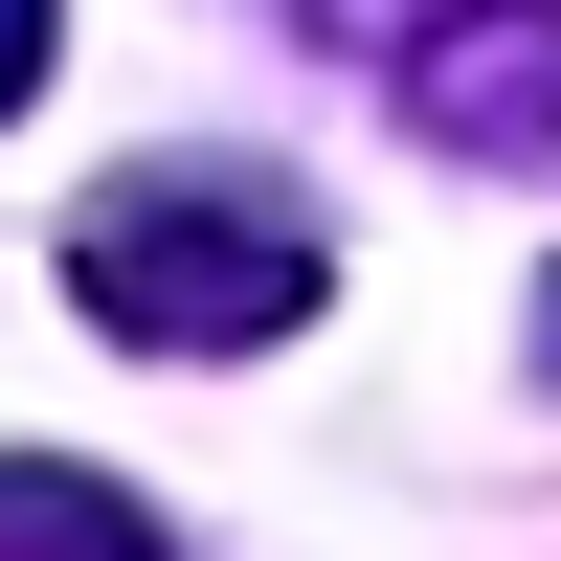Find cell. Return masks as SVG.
<instances>
[{"label": "cell", "mask_w": 561, "mask_h": 561, "mask_svg": "<svg viewBox=\"0 0 561 561\" xmlns=\"http://www.w3.org/2000/svg\"><path fill=\"white\" fill-rule=\"evenodd\" d=\"M337 68L404 90V135L449 158H561V0H293Z\"/></svg>", "instance_id": "7a4b0ae2"}, {"label": "cell", "mask_w": 561, "mask_h": 561, "mask_svg": "<svg viewBox=\"0 0 561 561\" xmlns=\"http://www.w3.org/2000/svg\"><path fill=\"white\" fill-rule=\"evenodd\" d=\"M0 561H180V539L113 472H68V449H0Z\"/></svg>", "instance_id": "3957f363"}, {"label": "cell", "mask_w": 561, "mask_h": 561, "mask_svg": "<svg viewBox=\"0 0 561 561\" xmlns=\"http://www.w3.org/2000/svg\"><path fill=\"white\" fill-rule=\"evenodd\" d=\"M23 90H45V0H0V113H23Z\"/></svg>", "instance_id": "277c9868"}, {"label": "cell", "mask_w": 561, "mask_h": 561, "mask_svg": "<svg viewBox=\"0 0 561 561\" xmlns=\"http://www.w3.org/2000/svg\"><path fill=\"white\" fill-rule=\"evenodd\" d=\"M68 293H90V337H135V359H270L337 293V248H314V203L248 180V158H135V180H90Z\"/></svg>", "instance_id": "6da1fadb"}, {"label": "cell", "mask_w": 561, "mask_h": 561, "mask_svg": "<svg viewBox=\"0 0 561 561\" xmlns=\"http://www.w3.org/2000/svg\"><path fill=\"white\" fill-rule=\"evenodd\" d=\"M539 314H561V293H539Z\"/></svg>", "instance_id": "5b68a950"}]
</instances>
